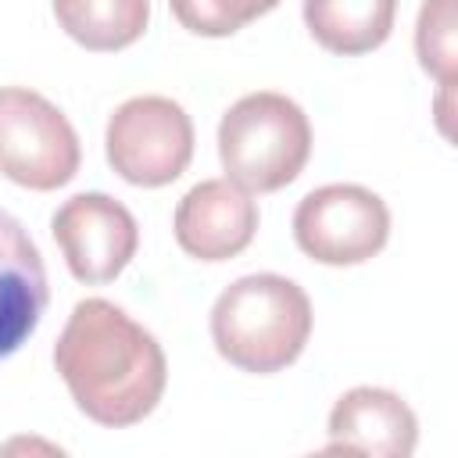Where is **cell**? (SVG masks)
<instances>
[{"instance_id": "cell-1", "label": "cell", "mask_w": 458, "mask_h": 458, "mask_svg": "<svg viewBox=\"0 0 458 458\" xmlns=\"http://www.w3.org/2000/svg\"><path fill=\"white\" fill-rule=\"evenodd\" d=\"M54 369L75 408L107 429L143 422L168 383L157 336L104 297H86L72 308L54 344Z\"/></svg>"}, {"instance_id": "cell-2", "label": "cell", "mask_w": 458, "mask_h": 458, "mask_svg": "<svg viewBox=\"0 0 458 458\" xmlns=\"http://www.w3.org/2000/svg\"><path fill=\"white\" fill-rule=\"evenodd\" d=\"M311 301L293 279L254 272L218 293L211 308V340L229 365L272 376L301 358L311 336Z\"/></svg>"}, {"instance_id": "cell-3", "label": "cell", "mask_w": 458, "mask_h": 458, "mask_svg": "<svg viewBox=\"0 0 458 458\" xmlns=\"http://www.w3.org/2000/svg\"><path fill=\"white\" fill-rule=\"evenodd\" d=\"M311 157V122L297 100L276 89L240 97L218 122V161L225 179L247 193L290 186Z\"/></svg>"}, {"instance_id": "cell-4", "label": "cell", "mask_w": 458, "mask_h": 458, "mask_svg": "<svg viewBox=\"0 0 458 458\" xmlns=\"http://www.w3.org/2000/svg\"><path fill=\"white\" fill-rule=\"evenodd\" d=\"M79 165L82 147L68 114L36 89L0 86V175L50 193L68 186Z\"/></svg>"}, {"instance_id": "cell-5", "label": "cell", "mask_w": 458, "mask_h": 458, "mask_svg": "<svg viewBox=\"0 0 458 458\" xmlns=\"http://www.w3.org/2000/svg\"><path fill=\"white\" fill-rule=\"evenodd\" d=\"M104 150L125 182L157 190L186 172L193 157V122L172 97H129L107 118Z\"/></svg>"}, {"instance_id": "cell-6", "label": "cell", "mask_w": 458, "mask_h": 458, "mask_svg": "<svg viewBox=\"0 0 458 458\" xmlns=\"http://www.w3.org/2000/svg\"><path fill=\"white\" fill-rule=\"evenodd\" d=\"M293 240L318 265H361L390 240V208L358 182H329L301 197Z\"/></svg>"}, {"instance_id": "cell-7", "label": "cell", "mask_w": 458, "mask_h": 458, "mask_svg": "<svg viewBox=\"0 0 458 458\" xmlns=\"http://www.w3.org/2000/svg\"><path fill=\"white\" fill-rule=\"evenodd\" d=\"M50 233L64 254L68 272L100 286L111 283L140 247V225L132 211L107 193H75L50 215Z\"/></svg>"}, {"instance_id": "cell-8", "label": "cell", "mask_w": 458, "mask_h": 458, "mask_svg": "<svg viewBox=\"0 0 458 458\" xmlns=\"http://www.w3.org/2000/svg\"><path fill=\"white\" fill-rule=\"evenodd\" d=\"M258 200L233 179H204L190 186L175 208V243L197 261H229L250 247L258 233Z\"/></svg>"}, {"instance_id": "cell-9", "label": "cell", "mask_w": 458, "mask_h": 458, "mask_svg": "<svg viewBox=\"0 0 458 458\" xmlns=\"http://www.w3.org/2000/svg\"><path fill=\"white\" fill-rule=\"evenodd\" d=\"M326 454L408 458L419 444V419L408 401L383 386H351L329 411Z\"/></svg>"}, {"instance_id": "cell-10", "label": "cell", "mask_w": 458, "mask_h": 458, "mask_svg": "<svg viewBox=\"0 0 458 458\" xmlns=\"http://www.w3.org/2000/svg\"><path fill=\"white\" fill-rule=\"evenodd\" d=\"M47 268L29 229L0 208V361H7L47 311Z\"/></svg>"}, {"instance_id": "cell-11", "label": "cell", "mask_w": 458, "mask_h": 458, "mask_svg": "<svg viewBox=\"0 0 458 458\" xmlns=\"http://www.w3.org/2000/svg\"><path fill=\"white\" fill-rule=\"evenodd\" d=\"M397 0H304L311 39L340 57H358L383 47L394 32Z\"/></svg>"}, {"instance_id": "cell-12", "label": "cell", "mask_w": 458, "mask_h": 458, "mask_svg": "<svg viewBox=\"0 0 458 458\" xmlns=\"http://www.w3.org/2000/svg\"><path fill=\"white\" fill-rule=\"evenodd\" d=\"M50 4L57 25L93 54L132 47L150 21V0H50Z\"/></svg>"}, {"instance_id": "cell-13", "label": "cell", "mask_w": 458, "mask_h": 458, "mask_svg": "<svg viewBox=\"0 0 458 458\" xmlns=\"http://www.w3.org/2000/svg\"><path fill=\"white\" fill-rule=\"evenodd\" d=\"M415 54L419 64L440 82L444 93L454 86L458 47H454V0H422L415 21Z\"/></svg>"}, {"instance_id": "cell-14", "label": "cell", "mask_w": 458, "mask_h": 458, "mask_svg": "<svg viewBox=\"0 0 458 458\" xmlns=\"http://www.w3.org/2000/svg\"><path fill=\"white\" fill-rule=\"evenodd\" d=\"M175 21L193 36L222 39L279 7V0H168Z\"/></svg>"}]
</instances>
